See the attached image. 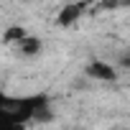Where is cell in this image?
<instances>
[{
    "label": "cell",
    "mask_w": 130,
    "mask_h": 130,
    "mask_svg": "<svg viewBox=\"0 0 130 130\" xmlns=\"http://www.w3.org/2000/svg\"><path fill=\"white\" fill-rule=\"evenodd\" d=\"M84 72H87V77H92L97 82H115L117 79V69L112 67V64L102 61V59H92Z\"/></svg>",
    "instance_id": "1"
},
{
    "label": "cell",
    "mask_w": 130,
    "mask_h": 130,
    "mask_svg": "<svg viewBox=\"0 0 130 130\" xmlns=\"http://www.w3.org/2000/svg\"><path fill=\"white\" fill-rule=\"evenodd\" d=\"M84 8H87V3L84 0H77V3H69V5H64L61 10H59V18H56V23L59 26H74L82 15H84Z\"/></svg>",
    "instance_id": "2"
},
{
    "label": "cell",
    "mask_w": 130,
    "mask_h": 130,
    "mask_svg": "<svg viewBox=\"0 0 130 130\" xmlns=\"http://www.w3.org/2000/svg\"><path fill=\"white\" fill-rule=\"evenodd\" d=\"M15 48H18V56H38L41 51H43V43H41V38H36V36H26L21 43H15Z\"/></svg>",
    "instance_id": "3"
},
{
    "label": "cell",
    "mask_w": 130,
    "mask_h": 130,
    "mask_svg": "<svg viewBox=\"0 0 130 130\" xmlns=\"http://www.w3.org/2000/svg\"><path fill=\"white\" fill-rule=\"evenodd\" d=\"M26 36H28V31H26L23 26H10V28H5V33H3V43H5V46H15V43H21Z\"/></svg>",
    "instance_id": "4"
},
{
    "label": "cell",
    "mask_w": 130,
    "mask_h": 130,
    "mask_svg": "<svg viewBox=\"0 0 130 130\" xmlns=\"http://www.w3.org/2000/svg\"><path fill=\"white\" fill-rule=\"evenodd\" d=\"M120 67H122V69H130V54L120 56Z\"/></svg>",
    "instance_id": "5"
},
{
    "label": "cell",
    "mask_w": 130,
    "mask_h": 130,
    "mask_svg": "<svg viewBox=\"0 0 130 130\" xmlns=\"http://www.w3.org/2000/svg\"><path fill=\"white\" fill-rule=\"evenodd\" d=\"M120 5H125V8H130V0H122V3Z\"/></svg>",
    "instance_id": "6"
},
{
    "label": "cell",
    "mask_w": 130,
    "mask_h": 130,
    "mask_svg": "<svg viewBox=\"0 0 130 130\" xmlns=\"http://www.w3.org/2000/svg\"><path fill=\"white\" fill-rule=\"evenodd\" d=\"M21 3H33V0H21Z\"/></svg>",
    "instance_id": "7"
},
{
    "label": "cell",
    "mask_w": 130,
    "mask_h": 130,
    "mask_svg": "<svg viewBox=\"0 0 130 130\" xmlns=\"http://www.w3.org/2000/svg\"><path fill=\"white\" fill-rule=\"evenodd\" d=\"M84 3H94V0H84Z\"/></svg>",
    "instance_id": "8"
}]
</instances>
